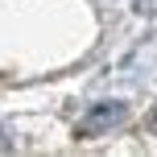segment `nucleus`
Here are the masks:
<instances>
[{
    "mask_svg": "<svg viewBox=\"0 0 157 157\" xmlns=\"http://www.w3.org/2000/svg\"><path fill=\"white\" fill-rule=\"evenodd\" d=\"M124 120H128V103L103 99V103H91V108H87V116L78 120L75 132L83 136V141H91V136H103V132H112V128H120Z\"/></svg>",
    "mask_w": 157,
    "mask_h": 157,
    "instance_id": "nucleus-1",
    "label": "nucleus"
},
{
    "mask_svg": "<svg viewBox=\"0 0 157 157\" xmlns=\"http://www.w3.org/2000/svg\"><path fill=\"white\" fill-rule=\"evenodd\" d=\"M136 8L141 13H157V0H136Z\"/></svg>",
    "mask_w": 157,
    "mask_h": 157,
    "instance_id": "nucleus-2",
    "label": "nucleus"
},
{
    "mask_svg": "<svg viewBox=\"0 0 157 157\" xmlns=\"http://www.w3.org/2000/svg\"><path fill=\"white\" fill-rule=\"evenodd\" d=\"M149 132H153V136H157V108H153V112H149Z\"/></svg>",
    "mask_w": 157,
    "mask_h": 157,
    "instance_id": "nucleus-3",
    "label": "nucleus"
},
{
    "mask_svg": "<svg viewBox=\"0 0 157 157\" xmlns=\"http://www.w3.org/2000/svg\"><path fill=\"white\" fill-rule=\"evenodd\" d=\"M8 149V141H4V128H0V153H4Z\"/></svg>",
    "mask_w": 157,
    "mask_h": 157,
    "instance_id": "nucleus-4",
    "label": "nucleus"
}]
</instances>
